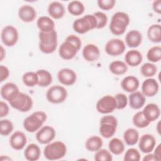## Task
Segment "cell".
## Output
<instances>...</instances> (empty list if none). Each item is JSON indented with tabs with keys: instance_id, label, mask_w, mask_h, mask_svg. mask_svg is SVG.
Listing matches in <instances>:
<instances>
[{
	"instance_id": "6da1fadb",
	"label": "cell",
	"mask_w": 161,
	"mask_h": 161,
	"mask_svg": "<svg viewBox=\"0 0 161 161\" xmlns=\"http://www.w3.org/2000/svg\"><path fill=\"white\" fill-rule=\"evenodd\" d=\"M82 45L79 37L74 35H69L59 47L60 57L64 60H71L75 57Z\"/></svg>"
},
{
	"instance_id": "7a4b0ae2",
	"label": "cell",
	"mask_w": 161,
	"mask_h": 161,
	"mask_svg": "<svg viewBox=\"0 0 161 161\" xmlns=\"http://www.w3.org/2000/svg\"><path fill=\"white\" fill-rule=\"evenodd\" d=\"M39 49L44 53H52L57 47V33L55 30L50 32L39 33Z\"/></svg>"
},
{
	"instance_id": "3957f363",
	"label": "cell",
	"mask_w": 161,
	"mask_h": 161,
	"mask_svg": "<svg viewBox=\"0 0 161 161\" xmlns=\"http://www.w3.org/2000/svg\"><path fill=\"white\" fill-rule=\"evenodd\" d=\"M130 17L125 12L118 11L115 13L109 23L110 31L114 35H123L130 23Z\"/></svg>"
},
{
	"instance_id": "277c9868",
	"label": "cell",
	"mask_w": 161,
	"mask_h": 161,
	"mask_svg": "<svg viewBox=\"0 0 161 161\" xmlns=\"http://www.w3.org/2000/svg\"><path fill=\"white\" fill-rule=\"evenodd\" d=\"M67 153V146L61 141H55L48 143L43 150L44 157L49 160L62 158Z\"/></svg>"
},
{
	"instance_id": "5b68a950",
	"label": "cell",
	"mask_w": 161,
	"mask_h": 161,
	"mask_svg": "<svg viewBox=\"0 0 161 161\" xmlns=\"http://www.w3.org/2000/svg\"><path fill=\"white\" fill-rule=\"evenodd\" d=\"M47 119V115L45 112L35 111L24 119L23 127L28 132L34 133L41 128Z\"/></svg>"
},
{
	"instance_id": "8992f818",
	"label": "cell",
	"mask_w": 161,
	"mask_h": 161,
	"mask_svg": "<svg viewBox=\"0 0 161 161\" xmlns=\"http://www.w3.org/2000/svg\"><path fill=\"white\" fill-rule=\"evenodd\" d=\"M97 27V20L93 14H86L76 19L72 24L73 30L77 33L84 34Z\"/></svg>"
},
{
	"instance_id": "52a82bcc",
	"label": "cell",
	"mask_w": 161,
	"mask_h": 161,
	"mask_svg": "<svg viewBox=\"0 0 161 161\" xmlns=\"http://www.w3.org/2000/svg\"><path fill=\"white\" fill-rule=\"evenodd\" d=\"M118 120L112 115H106L100 119L99 133L105 138H109L113 136L117 128Z\"/></svg>"
},
{
	"instance_id": "ba28073f",
	"label": "cell",
	"mask_w": 161,
	"mask_h": 161,
	"mask_svg": "<svg viewBox=\"0 0 161 161\" xmlns=\"http://www.w3.org/2000/svg\"><path fill=\"white\" fill-rule=\"evenodd\" d=\"M67 97L66 89L60 85H55L50 87L47 91V99L51 103L59 104L65 101Z\"/></svg>"
},
{
	"instance_id": "9c48e42d",
	"label": "cell",
	"mask_w": 161,
	"mask_h": 161,
	"mask_svg": "<svg viewBox=\"0 0 161 161\" xmlns=\"http://www.w3.org/2000/svg\"><path fill=\"white\" fill-rule=\"evenodd\" d=\"M9 104L12 108L19 111L27 112L31 109L33 103L28 94L19 92L16 98L9 102Z\"/></svg>"
},
{
	"instance_id": "30bf717a",
	"label": "cell",
	"mask_w": 161,
	"mask_h": 161,
	"mask_svg": "<svg viewBox=\"0 0 161 161\" xmlns=\"http://www.w3.org/2000/svg\"><path fill=\"white\" fill-rule=\"evenodd\" d=\"M2 42L7 47H13L18 42L19 34L17 29L12 25L4 27L1 33Z\"/></svg>"
},
{
	"instance_id": "8fae6325",
	"label": "cell",
	"mask_w": 161,
	"mask_h": 161,
	"mask_svg": "<svg viewBox=\"0 0 161 161\" xmlns=\"http://www.w3.org/2000/svg\"><path fill=\"white\" fill-rule=\"evenodd\" d=\"M96 110L101 114H109L116 109L115 99L111 95H106L99 99L96 105Z\"/></svg>"
},
{
	"instance_id": "7c38bea8",
	"label": "cell",
	"mask_w": 161,
	"mask_h": 161,
	"mask_svg": "<svg viewBox=\"0 0 161 161\" xmlns=\"http://www.w3.org/2000/svg\"><path fill=\"white\" fill-rule=\"evenodd\" d=\"M125 42L119 38H113L107 42L105 45V52L111 56H118L125 50Z\"/></svg>"
},
{
	"instance_id": "4fadbf2b",
	"label": "cell",
	"mask_w": 161,
	"mask_h": 161,
	"mask_svg": "<svg viewBox=\"0 0 161 161\" xmlns=\"http://www.w3.org/2000/svg\"><path fill=\"white\" fill-rule=\"evenodd\" d=\"M55 129L48 125L44 126L39 129L36 133V139L41 144H48L55 137Z\"/></svg>"
},
{
	"instance_id": "5bb4252c",
	"label": "cell",
	"mask_w": 161,
	"mask_h": 161,
	"mask_svg": "<svg viewBox=\"0 0 161 161\" xmlns=\"http://www.w3.org/2000/svg\"><path fill=\"white\" fill-rule=\"evenodd\" d=\"M57 79L64 86H72L76 82L77 75L72 69L64 68L58 72Z\"/></svg>"
},
{
	"instance_id": "9a60e30c",
	"label": "cell",
	"mask_w": 161,
	"mask_h": 161,
	"mask_svg": "<svg viewBox=\"0 0 161 161\" xmlns=\"http://www.w3.org/2000/svg\"><path fill=\"white\" fill-rule=\"evenodd\" d=\"M1 97L9 103L13 101L19 93L17 85L13 82H7L3 85L0 91Z\"/></svg>"
},
{
	"instance_id": "2e32d148",
	"label": "cell",
	"mask_w": 161,
	"mask_h": 161,
	"mask_svg": "<svg viewBox=\"0 0 161 161\" xmlns=\"http://www.w3.org/2000/svg\"><path fill=\"white\" fill-rule=\"evenodd\" d=\"M159 89V85L156 79L148 78L145 79L142 84V93L147 97H153L155 96Z\"/></svg>"
},
{
	"instance_id": "e0dca14e",
	"label": "cell",
	"mask_w": 161,
	"mask_h": 161,
	"mask_svg": "<svg viewBox=\"0 0 161 161\" xmlns=\"http://www.w3.org/2000/svg\"><path fill=\"white\" fill-rule=\"evenodd\" d=\"M138 140V147L141 152L145 153H150L156 145L155 138L151 134H144Z\"/></svg>"
},
{
	"instance_id": "ac0fdd59",
	"label": "cell",
	"mask_w": 161,
	"mask_h": 161,
	"mask_svg": "<svg viewBox=\"0 0 161 161\" xmlns=\"http://www.w3.org/2000/svg\"><path fill=\"white\" fill-rule=\"evenodd\" d=\"M27 143V138L25 134L20 131L13 133L9 138V144L11 148L16 150H22Z\"/></svg>"
},
{
	"instance_id": "d6986e66",
	"label": "cell",
	"mask_w": 161,
	"mask_h": 161,
	"mask_svg": "<svg viewBox=\"0 0 161 161\" xmlns=\"http://www.w3.org/2000/svg\"><path fill=\"white\" fill-rule=\"evenodd\" d=\"M18 16L22 21L30 23L34 21L36 17V12L33 6L24 4L18 9Z\"/></svg>"
},
{
	"instance_id": "ffe728a7",
	"label": "cell",
	"mask_w": 161,
	"mask_h": 161,
	"mask_svg": "<svg viewBox=\"0 0 161 161\" xmlns=\"http://www.w3.org/2000/svg\"><path fill=\"white\" fill-rule=\"evenodd\" d=\"M82 57L87 62H92L97 60L100 55L99 48L94 44L88 43L82 49Z\"/></svg>"
},
{
	"instance_id": "44dd1931",
	"label": "cell",
	"mask_w": 161,
	"mask_h": 161,
	"mask_svg": "<svg viewBox=\"0 0 161 161\" xmlns=\"http://www.w3.org/2000/svg\"><path fill=\"white\" fill-rule=\"evenodd\" d=\"M142 112L145 118L150 123L157 119L160 114V108L155 103H149L147 104Z\"/></svg>"
},
{
	"instance_id": "7402d4cb",
	"label": "cell",
	"mask_w": 161,
	"mask_h": 161,
	"mask_svg": "<svg viewBox=\"0 0 161 161\" xmlns=\"http://www.w3.org/2000/svg\"><path fill=\"white\" fill-rule=\"evenodd\" d=\"M130 107L133 109H139L145 103V96L140 91L131 92L128 97Z\"/></svg>"
},
{
	"instance_id": "603a6c76",
	"label": "cell",
	"mask_w": 161,
	"mask_h": 161,
	"mask_svg": "<svg viewBox=\"0 0 161 161\" xmlns=\"http://www.w3.org/2000/svg\"><path fill=\"white\" fill-rule=\"evenodd\" d=\"M125 39L128 47L130 48H136L140 46L142 43V35L139 31L132 30L126 33Z\"/></svg>"
},
{
	"instance_id": "cb8c5ba5",
	"label": "cell",
	"mask_w": 161,
	"mask_h": 161,
	"mask_svg": "<svg viewBox=\"0 0 161 161\" xmlns=\"http://www.w3.org/2000/svg\"><path fill=\"white\" fill-rule=\"evenodd\" d=\"M65 8L63 4L58 1H53L48 6V13L53 19L62 18L65 14Z\"/></svg>"
},
{
	"instance_id": "d4e9b609",
	"label": "cell",
	"mask_w": 161,
	"mask_h": 161,
	"mask_svg": "<svg viewBox=\"0 0 161 161\" xmlns=\"http://www.w3.org/2000/svg\"><path fill=\"white\" fill-rule=\"evenodd\" d=\"M143 60V56L140 52L136 50H131L126 52L125 55V60L126 65L131 67L139 65Z\"/></svg>"
},
{
	"instance_id": "484cf974",
	"label": "cell",
	"mask_w": 161,
	"mask_h": 161,
	"mask_svg": "<svg viewBox=\"0 0 161 161\" xmlns=\"http://www.w3.org/2000/svg\"><path fill=\"white\" fill-rule=\"evenodd\" d=\"M140 85L139 80L133 75H128L125 77L121 82L123 89L128 92H133L136 91Z\"/></svg>"
},
{
	"instance_id": "4316f807",
	"label": "cell",
	"mask_w": 161,
	"mask_h": 161,
	"mask_svg": "<svg viewBox=\"0 0 161 161\" xmlns=\"http://www.w3.org/2000/svg\"><path fill=\"white\" fill-rule=\"evenodd\" d=\"M36 25L40 31L46 33L55 30V27L54 21L47 16H42L38 18L36 21Z\"/></svg>"
},
{
	"instance_id": "83f0119b",
	"label": "cell",
	"mask_w": 161,
	"mask_h": 161,
	"mask_svg": "<svg viewBox=\"0 0 161 161\" xmlns=\"http://www.w3.org/2000/svg\"><path fill=\"white\" fill-rule=\"evenodd\" d=\"M41 155L40 147L35 143L28 145L24 152V155L29 161H36L39 159Z\"/></svg>"
},
{
	"instance_id": "f1b7e54d",
	"label": "cell",
	"mask_w": 161,
	"mask_h": 161,
	"mask_svg": "<svg viewBox=\"0 0 161 161\" xmlns=\"http://www.w3.org/2000/svg\"><path fill=\"white\" fill-rule=\"evenodd\" d=\"M103 145L102 138L98 136H92L87 139L85 143L86 148L89 152H97Z\"/></svg>"
},
{
	"instance_id": "f546056e",
	"label": "cell",
	"mask_w": 161,
	"mask_h": 161,
	"mask_svg": "<svg viewBox=\"0 0 161 161\" xmlns=\"http://www.w3.org/2000/svg\"><path fill=\"white\" fill-rule=\"evenodd\" d=\"M147 37L153 43L161 42V26L159 24H153L149 26L147 30Z\"/></svg>"
},
{
	"instance_id": "4dcf8cb0",
	"label": "cell",
	"mask_w": 161,
	"mask_h": 161,
	"mask_svg": "<svg viewBox=\"0 0 161 161\" xmlns=\"http://www.w3.org/2000/svg\"><path fill=\"white\" fill-rule=\"evenodd\" d=\"M109 69L112 74L119 75H123L127 72L128 65L123 61L115 60L109 64Z\"/></svg>"
},
{
	"instance_id": "1f68e13d",
	"label": "cell",
	"mask_w": 161,
	"mask_h": 161,
	"mask_svg": "<svg viewBox=\"0 0 161 161\" xmlns=\"http://www.w3.org/2000/svg\"><path fill=\"white\" fill-rule=\"evenodd\" d=\"M123 139L126 145H134L139 140V133L135 128H128L124 132Z\"/></svg>"
},
{
	"instance_id": "d6a6232c",
	"label": "cell",
	"mask_w": 161,
	"mask_h": 161,
	"mask_svg": "<svg viewBox=\"0 0 161 161\" xmlns=\"http://www.w3.org/2000/svg\"><path fill=\"white\" fill-rule=\"evenodd\" d=\"M36 72L38 77V85L39 86L47 87L52 82V76L49 71L45 69H40Z\"/></svg>"
},
{
	"instance_id": "836d02e7",
	"label": "cell",
	"mask_w": 161,
	"mask_h": 161,
	"mask_svg": "<svg viewBox=\"0 0 161 161\" xmlns=\"http://www.w3.org/2000/svg\"><path fill=\"white\" fill-rule=\"evenodd\" d=\"M108 148L112 153L114 155H120L124 152L125 144L119 138H113L109 142Z\"/></svg>"
},
{
	"instance_id": "e575fe53",
	"label": "cell",
	"mask_w": 161,
	"mask_h": 161,
	"mask_svg": "<svg viewBox=\"0 0 161 161\" xmlns=\"http://www.w3.org/2000/svg\"><path fill=\"white\" fill-rule=\"evenodd\" d=\"M67 10L73 16H79L84 13L85 7L82 2L79 1H72L68 4Z\"/></svg>"
},
{
	"instance_id": "d590c367",
	"label": "cell",
	"mask_w": 161,
	"mask_h": 161,
	"mask_svg": "<svg viewBox=\"0 0 161 161\" xmlns=\"http://www.w3.org/2000/svg\"><path fill=\"white\" fill-rule=\"evenodd\" d=\"M22 80L23 84L29 87H33L38 85V77L36 72H26L22 76Z\"/></svg>"
},
{
	"instance_id": "8d00e7d4",
	"label": "cell",
	"mask_w": 161,
	"mask_h": 161,
	"mask_svg": "<svg viewBox=\"0 0 161 161\" xmlns=\"http://www.w3.org/2000/svg\"><path fill=\"white\" fill-rule=\"evenodd\" d=\"M157 71L156 65L151 62H147L143 64L140 67L141 74L145 77H152L154 76Z\"/></svg>"
},
{
	"instance_id": "74e56055",
	"label": "cell",
	"mask_w": 161,
	"mask_h": 161,
	"mask_svg": "<svg viewBox=\"0 0 161 161\" xmlns=\"http://www.w3.org/2000/svg\"><path fill=\"white\" fill-rule=\"evenodd\" d=\"M147 59L152 63L159 62L161 59L160 46H153L151 47L147 53Z\"/></svg>"
},
{
	"instance_id": "f35d334b",
	"label": "cell",
	"mask_w": 161,
	"mask_h": 161,
	"mask_svg": "<svg viewBox=\"0 0 161 161\" xmlns=\"http://www.w3.org/2000/svg\"><path fill=\"white\" fill-rule=\"evenodd\" d=\"M133 125L139 128H143L147 127L150 122H149L144 116L142 111L136 113L132 118Z\"/></svg>"
},
{
	"instance_id": "ab89813d",
	"label": "cell",
	"mask_w": 161,
	"mask_h": 161,
	"mask_svg": "<svg viewBox=\"0 0 161 161\" xmlns=\"http://www.w3.org/2000/svg\"><path fill=\"white\" fill-rule=\"evenodd\" d=\"M13 130V123L7 119H1L0 121V134L3 136L9 135Z\"/></svg>"
},
{
	"instance_id": "60d3db41",
	"label": "cell",
	"mask_w": 161,
	"mask_h": 161,
	"mask_svg": "<svg viewBox=\"0 0 161 161\" xmlns=\"http://www.w3.org/2000/svg\"><path fill=\"white\" fill-rule=\"evenodd\" d=\"M94 160L96 161H111L113 157L108 150L101 148L96 152Z\"/></svg>"
},
{
	"instance_id": "b9f144b4",
	"label": "cell",
	"mask_w": 161,
	"mask_h": 161,
	"mask_svg": "<svg viewBox=\"0 0 161 161\" xmlns=\"http://www.w3.org/2000/svg\"><path fill=\"white\" fill-rule=\"evenodd\" d=\"M123 159L125 161H139L140 160V153L136 148H131L127 150Z\"/></svg>"
},
{
	"instance_id": "7bdbcfd3",
	"label": "cell",
	"mask_w": 161,
	"mask_h": 161,
	"mask_svg": "<svg viewBox=\"0 0 161 161\" xmlns=\"http://www.w3.org/2000/svg\"><path fill=\"white\" fill-rule=\"evenodd\" d=\"M97 20V29L103 28L108 23V18L107 15L101 11H97L93 14Z\"/></svg>"
},
{
	"instance_id": "ee69618b",
	"label": "cell",
	"mask_w": 161,
	"mask_h": 161,
	"mask_svg": "<svg viewBox=\"0 0 161 161\" xmlns=\"http://www.w3.org/2000/svg\"><path fill=\"white\" fill-rule=\"evenodd\" d=\"M114 99L116 104V109H123L128 104V99L127 96L123 93H118L114 96Z\"/></svg>"
},
{
	"instance_id": "f6af8a7d",
	"label": "cell",
	"mask_w": 161,
	"mask_h": 161,
	"mask_svg": "<svg viewBox=\"0 0 161 161\" xmlns=\"http://www.w3.org/2000/svg\"><path fill=\"white\" fill-rule=\"evenodd\" d=\"M98 7L105 11H108L114 8L116 4L114 0H98L97 1Z\"/></svg>"
},
{
	"instance_id": "bcb514c9",
	"label": "cell",
	"mask_w": 161,
	"mask_h": 161,
	"mask_svg": "<svg viewBox=\"0 0 161 161\" xmlns=\"http://www.w3.org/2000/svg\"><path fill=\"white\" fill-rule=\"evenodd\" d=\"M9 75V70L6 66L1 65H0V82H2Z\"/></svg>"
},
{
	"instance_id": "7dc6e473",
	"label": "cell",
	"mask_w": 161,
	"mask_h": 161,
	"mask_svg": "<svg viewBox=\"0 0 161 161\" xmlns=\"http://www.w3.org/2000/svg\"><path fill=\"white\" fill-rule=\"evenodd\" d=\"M9 111V108L6 103L1 101H0V118L6 116Z\"/></svg>"
},
{
	"instance_id": "c3c4849f",
	"label": "cell",
	"mask_w": 161,
	"mask_h": 161,
	"mask_svg": "<svg viewBox=\"0 0 161 161\" xmlns=\"http://www.w3.org/2000/svg\"><path fill=\"white\" fill-rule=\"evenodd\" d=\"M152 8L155 13L160 14L161 13V1L155 0L152 3Z\"/></svg>"
},
{
	"instance_id": "681fc988",
	"label": "cell",
	"mask_w": 161,
	"mask_h": 161,
	"mask_svg": "<svg viewBox=\"0 0 161 161\" xmlns=\"http://www.w3.org/2000/svg\"><path fill=\"white\" fill-rule=\"evenodd\" d=\"M153 154L156 160L159 161L161 160V144H158L156 147L154 153Z\"/></svg>"
},
{
	"instance_id": "f907efd6",
	"label": "cell",
	"mask_w": 161,
	"mask_h": 161,
	"mask_svg": "<svg viewBox=\"0 0 161 161\" xmlns=\"http://www.w3.org/2000/svg\"><path fill=\"white\" fill-rule=\"evenodd\" d=\"M143 161H153V160H156L155 158V157L153 155V153H148L147 155H146L143 158Z\"/></svg>"
},
{
	"instance_id": "816d5d0a",
	"label": "cell",
	"mask_w": 161,
	"mask_h": 161,
	"mask_svg": "<svg viewBox=\"0 0 161 161\" xmlns=\"http://www.w3.org/2000/svg\"><path fill=\"white\" fill-rule=\"evenodd\" d=\"M6 56V52L3 48V47L1 45L0 47V61H3L4 58Z\"/></svg>"
},
{
	"instance_id": "f5cc1de1",
	"label": "cell",
	"mask_w": 161,
	"mask_h": 161,
	"mask_svg": "<svg viewBox=\"0 0 161 161\" xmlns=\"http://www.w3.org/2000/svg\"><path fill=\"white\" fill-rule=\"evenodd\" d=\"M0 160L2 161H4V160H11L12 159L7 155H1L0 157Z\"/></svg>"
},
{
	"instance_id": "db71d44e",
	"label": "cell",
	"mask_w": 161,
	"mask_h": 161,
	"mask_svg": "<svg viewBox=\"0 0 161 161\" xmlns=\"http://www.w3.org/2000/svg\"><path fill=\"white\" fill-rule=\"evenodd\" d=\"M159 126H160V121L158 123V125H157V131H158V133L160 134V130L158 129Z\"/></svg>"
}]
</instances>
